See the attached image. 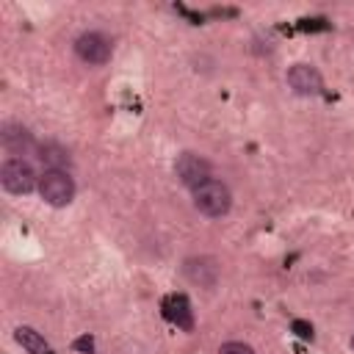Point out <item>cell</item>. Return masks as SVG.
I'll return each mask as SVG.
<instances>
[{
	"mask_svg": "<svg viewBox=\"0 0 354 354\" xmlns=\"http://www.w3.org/2000/svg\"><path fill=\"white\" fill-rule=\"evenodd\" d=\"M191 199H194V207H196L205 218H221V216H227L230 207H232V194H230V188H227L221 180H216V177H210L207 183L196 185V188L191 191Z\"/></svg>",
	"mask_w": 354,
	"mask_h": 354,
	"instance_id": "obj_1",
	"label": "cell"
},
{
	"mask_svg": "<svg viewBox=\"0 0 354 354\" xmlns=\"http://www.w3.org/2000/svg\"><path fill=\"white\" fill-rule=\"evenodd\" d=\"M39 177L41 174H36V169L28 158H6L0 166V185L14 196L39 191Z\"/></svg>",
	"mask_w": 354,
	"mask_h": 354,
	"instance_id": "obj_2",
	"label": "cell"
},
{
	"mask_svg": "<svg viewBox=\"0 0 354 354\" xmlns=\"http://www.w3.org/2000/svg\"><path fill=\"white\" fill-rule=\"evenodd\" d=\"M75 177L66 169H44L39 177V196L50 207H66L75 199Z\"/></svg>",
	"mask_w": 354,
	"mask_h": 354,
	"instance_id": "obj_3",
	"label": "cell"
},
{
	"mask_svg": "<svg viewBox=\"0 0 354 354\" xmlns=\"http://www.w3.org/2000/svg\"><path fill=\"white\" fill-rule=\"evenodd\" d=\"M111 53H113L111 39H108L105 33H100V30H83V33L75 39V55H77L83 64H88V66H102V64H108V61H111Z\"/></svg>",
	"mask_w": 354,
	"mask_h": 354,
	"instance_id": "obj_4",
	"label": "cell"
},
{
	"mask_svg": "<svg viewBox=\"0 0 354 354\" xmlns=\"http://www.w3.org/2000/svg\"><path fill=\"white\" fill-rule=\"evenodd\" d=\"M174 174H177V180L185 185V188H196V185H202V183H207L210 180V163L202 158V155H196V152H183L177 160H174Z\"/></svg>",
	"mask_w": 354,
	"mask_h": 354,
	"instance_id": "obj_5",
	"label": "cell"
},
{
	"mask_svg": "<svg viewBox=\"0 0 354 354\" xmlns=\"http://www.w3.org/2000/svg\"><path fill=\"white\" fill-rule=\"evenodd\" d=\"M0 141H3V149L11 152V158H25L28 152H36V141L30 136L28 127H22L19 122H6L0 127Z\"/></svg>",
	"mask_w": 354,
	"mask_h": 354,
	"instance_id": "obj_6",
	"label": "cell"
},
{
	"mask_svg": "<svg viewBox=\"0 0 354 354\" xmlns=\"http://www.w3.org/2000/svg\"><path fill=\"white\" fill-rule=\"evenodd\" d=\"M183 274H185L194 285H199V288H213V285L218 282L221 268H218V260H216V257L199 254V257H188V260L183 263Z\"/></svg>",
	"mask_w": 354,
	"mask_h": 354,
	"instance_id": "obj_7",
	"label": "cell"
},
{
	"mask_svg": "<svg viewBox=\"0 0 354 354\" xmlns=\"http://www.w3.org/2000/svg\"><path fill=\"white\" fill-rule=\"evenodd\" d=\"M285 80H288V86H290L296 94H304V97L318 94V91L324 88L321 72H318L313 64H293V66L288 69Z\"/></svg>",
	"mask_w": 354,
	"mask_h": 354,
	"instance_id": "obj_8",
	"label": "cell"
},
{
	"mask_svg": "<svg viewBox=\"0 0 354 354\" xmlns=\"http://www.w3.org/2000/svg\"><path fill=\"white\" fill-rule=\"evenodd\" d=\"M14 337L17 343L28 351V354H50V343L44 340V335L33 326H17L14 329Z\"/></svg>",
	"mask_w": 354,
	"mask_h": 354,
	"instance_id": "obj_9",
	"label": "cell"
},
{
	"mask_svg": "<svg viewBox=\"0 0 354 354\" xmlns=\"http://www.w3.org/2000/svg\"><path fill=\"white\" fill-rule=\"evenodd\" d=\"M36 152H39V160L44 163V169H66V166H69V152H66V147H61V144H55V141L39 144Z\"/></svg>",
	"mask_w": 354,
	"mask_h": 354,
	"instance_id": "obj_10",
	"label": "cell"
},
{
	"mask_svg": "<svg viewBox=\"0 0 354 354\" xmlns=\"http://www.w3.org/2000/svg\"><path fill=\"white\" fill-rule=\"evenodd\" d=\"M166 315H169L180 329H185V332L194 329V313H191V304H188L185 296H171L169 304H166Z\"/></svg>",
	"mask_w": 354,
	"mask_h": 354,
	"instance_id": "obj_11",
	"label": "cell"
},
{
	"mask_svg": "<svg viewBox=\"0 0 354 354\" xmlns=\"http://www.w3.org/2000/svg\"><path fill=\"white\" fill-rule=\"evenodd\" d=\"M218 354H254V348L243 340H227L218 346Z\"/></svg>",
	"mask_w": 354,
	"mask_h": 354,
	"instance_id": "obj_12",
	"label": "cell"
},
{
	"mask_svg": "<svg viewBox=\"0 0 354 354\" xmlns=\"http://www.w3.org/2000/svg\"><path fill=\"white\" fill-rule=\"evenodd\" d=\"M351 351H354V335H351Z\"/></svg>",
	"mask_w": 354,
	"mask_h": 354,
	"instance_id": "obj_13",
	"label": "cell"
}]
</instances>
